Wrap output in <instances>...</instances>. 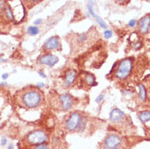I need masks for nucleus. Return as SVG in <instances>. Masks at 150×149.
<instances>
[{
  "mask_svg": "<svg viewBox=\"0 0 150 149\" xmlns=\"http://www.w3.org/2000/svg\"><path fill=\"white\" fill-rule=\"evenodd\" d=\"M117 3H119V4H123L126 2V0H115Z\"/></svg>",
  "mask_w": 150,
  "mask_h": 149,
  "instance_id": "c756f323",
  "label": "nucleus"
},
{
  "mask_svg": "<svg viewBox=\"0 0 150 149\" xmlns=\"http://www.w3.org/2000/svg\"><path fill=\"white\" fill-rule=\"evenodd\" d=\"M59 100H60L62 110L66 111V110H69V108H71L74 101H73V99L69 95H68V94L61 95L59 97Z\"/></svg>",
  "mask_w": 150,
  "mask_h": 149,
  "instance_id": "0eeeda50",
  "label": "nucleus"
},
{
  "mask_svg": "<svg viewBox=\"0 0 150 149\" xmlns=\"http://www.w3.org/2000/svg\"><path fill=\"white\" fill-rule=\"evenodd\" d=\"M94 17L96 18V21H97V23L101 26V28H103V29H107V25H106V23L102 20L99 16H97L96 13H95V15L93 16Z\"/></svg>",
  "mask_w": 150,
  "mask_h": 149,
  "instance_id": "dca6fc26",
  "label": "nucleus"
},
{
  "mask_svg": "<svg viewBox=\"0 0 150 149\" xmlns=\"http://www.w3.org/2000/svg\"><path fill=\"white\" fill-rule=\"evenodd\" d=\"M35 148L38 149H46V148H48V146L43 143H40V144H38V145H36L35 146Z\"/></svg>",
  "mask_w": 150,
  "mask_h": 149,
  "instance_id": "aec40b11",
  "label": "nucleus"
},
{
  "mask_svg": "<svg viewBox=\"0 0 150 149\" xmlns=\"http://www.w3.org/2000/svg\"><path fill=\"white\" fill-rule=\"evenodd\" d=\"M104 36H105V38H110L112 36V32L109 30H105V33H104Z\"/></svg>",
  "mask_w": 150,
  "mask_h": 149,
  "instance_id": "6ab92c4d",
  "label": "nucleus"
},
{
  "mask_svg": "<svg viewBox=\"0 0 150 149\" xmlns=\"http://www.w3.org/2000/svg\"><path fill=\"white\" fill-rule=\"evenodd\" d=\"M28 33L30 34V35H36L39 33V30L38 28L36 26H30L28 28Z\"/></svg>",
  "mask_w": 150,
  "mask_h": 149,
  "instance_id": "f3484780",
  "label": "nucleus"
},
{
  "mask_svg": "<svg viewBox=\"0 0 150 149\" xmlns=\"http://www.w3.org/2000/svg\"><path fill=\"white\" fill-rule=\"evenodd\" d=\"M8 78V73H4V74L2 75V78L4 79V80H6Z\"/></svg>",
  "mask_w": 150,
  "mask_h": 149,
  "instance_id": "cd10ccee",
  "label": "nucleus"
},
{
  "mask_svg": "<svg viewBox=\"0 0 150 149\" xmlns=\"http://www.w3.org/2000/svg\"><path fill=\"white\" fill-rule=\"evenodd\" d=\"M139 99L141 100L142 101H145L147 97V92H146V89L144 86L143 84H139Z\"/></svg>",
  "mask_w": 150,
  "mask_h": 149,
  "instance_id": "4468645a",
  "label": "nucleus"
},
{
  "mask_svg": "<svg viewBox=\"0 0 150 149\" xmlns=\"http://www.w3.org/2000/svg\"><path fill=\"white\" fill-rule=\"evenodd\" d=\"M83 82L87 85V86H93L96 85L95 82H96V78L94 77L93 74L89 73H84L83 76Z\"/></svg>",
  "mask_w": 150,
  "mask_h": 149,
  "instance_id": "f8f14e48",
  "label": "nucleus"
},
{
  "mask_svg": "<svg viewBox=\"0 0 150 149\" xmlns=\"http://www.w3.org/2000/svg\"><path fill=\"white\" fill-rule=\"evenodd\" d=\"M5 5V1L4 0H0V10H2L4 8Z\"/></svg>",
  "mask_w": 150,
  "mask_h": 149,
  "instance_id": "b1692460",
  "label": "nucleus"
},
{
  "mask_svg": "<svg viewBox=\"0 0 150 149\" xmlns=\"http://www.w3.org/2000/svg\"><path fill=\"white\" fill-rule=\"evenodd\" d=\"M146 1H150V0H146Z\"/></svg>",
  "mask_w": 150,
  "mask_h": 149,
  "instance_id": "473e14b6",
  "label": "nucleus"
},
{
  "mask_svg": "<svg viewBox=\"0 0 150 149\" xmlns=\"http://www.w3.org/2000/svg\"><path fill=\"white\" fill-rule=\"evenodd\" d=\"M42 22V19H37L34 22V24L35 25H39V24H41Z\"/></svg>",
  "mask_w": 150,
  "mask_h": 149,
  "instance_id": "393cba45",
  "label": "nucleus"
},
{
  "mask_svg": "<svg viewBox=\"0 0 150 149\" xmlns=\"http://www.w3.org/2000/svg\"><path fill=\"white\" fill-rule=\"evenodd\" d=\"M60 40L57 36H53L48 38L44 44V48L47 51H50L52 49H58L60 48Z\"/></svg>",
  "mask_w": 150,
  "mask_h": 149,
  "instance_id": "1a4fd4ad",
  "label": "nucleus"
},
{
  "mask_svg": "<svg viewBox=\"0 0 150 149\" xmlns=\"http://www.w3.org/2000/svg\"><path fill=\"white\" fill-rule=\"evenodd\" d=\"M93 7H94L93 1H92V0H89V1H88V4H87V8H88V11H89V13H90L91 15L92 16L95 15V12H94V10H93Z\"/></svg>",
  "mask_w": 150,
  "mask_h": 149,
  "instance_id": "a211bd4d",
  "label": "nucleus"
},
{
  "mask_svg": "<svg viewBox=\"0 0 150 149\" xmlns=\"http://www.w3.org/2000/svg\"><path fill=\"white\" fill-rule=\"evenodd\" d=\"M47 140V134L42 131H34L28 134L27 136L28 143L34 145L43 143Z\"/></svg>",
  "mask_w": 150,
  "mask_h": 149,
  "instance_id": "7ed1b4c3",
  "label": "nucleus"
},
{
  "mask_svg": "<svg viewBox=\"0 0 150 149\" xmlns=\"http://www.w3.org/2000/svg\"><path fill=\"white\" fill-rule=\"evenodd\" d=\"M59 61V58L56 56H53L52 54H47L45 56H42L39 60V62L42 64H46L50 67H52Z\"/></svg>",
  "mask_w": 150,
  "mask_h": 149,
  "instance_id": "6e6552de",
  "label": "nucleus"
},
{
  "mask_svg": "<svg viewBox=\"0 0 150 149\" xmlns=\"http://www.w3.org/2000/svg\"><path fill=\"white\" fill-rule=\"evenodd\" d=\"M104 98H105V95H104V94L100 95L96 99V103H100V101H102L103 100H104Z\"/></svg>",
  "mask_w": 150,
  "mask_h": 149,
  "instance_id": "5701e85b",
  "label": "nucleus"
},
{
  "mask_svg": "<svg viewBox=\"0 0 150 149\" xmlns=\"http://www.w3.org/2000/svg\"><path fill=\"white\" fill-rule=\"evenodd\" d=\"M6 143H7V139L5 138H4L2 139V142H1V145L2 146H4L6 144Z\"/></svg>",
  "mask_w": 150,
  "mask_h": 149,
  "instance_id": "bb28decb",
  "label": "nucleus"
},
{
  "mask_svg": "<svg viewBox=\"0 0 150 149\" xmlns=\"http://www.w3.org/2000/svg\"><path fill=\"white\" fill-rule=\"evenodd\" d=\"M77 72L74 69H69L64 74V86H70L74 82Z\"/></svg>",
  "mask_w": 150,
  "mask_h": 149,
  "instance_id": "9b49d317",
  "label": "nucleus"
},
{
  "mask_svg": "<svg viewBox=\"0 0 150 149\" xmlns=\"http://www.w3.org/2000/svg\"><path fill=\"white\" fill-rule=\"evenodd\" d=\"M86 38H87V36L86 34H83V35L79 36V37L78 38V41H79V42H83L84 41H86Z\"/></svg>",
  "mask_w": 150,
  "mask_h": 149,
  "instance_id": "412c9836",
  "label": "nucleus"
},
{
  "mask_svg": "<svg viewBox=\"0 0 150 149\" xmlns=\"http://www.w3.org/2000/svg\"><path fill=\"white\" fill-rule=\"evenodd\" d=\"M0 61H4V62H5V61H7V60H4V59L0 58Z\"/></svg>",
  "mask_w": 150,
  "mask_h": 149,
  "instance_id": "7c9ffc66",
  "label": "nucleus"
},
{
  "mask_svg": "<svg viewBox=\"0 0 150 149\" xmlns=\"http://www.w3.org/2000/svg\"><path fill=\"white\" fill-rule=\"evenodd\" d=\"M138 30L141 34H145L150 29V15H146L138 21Z\"/></svg>",
  "mask_w": 150,
  "mask_h": 149,
  "instance_id": "423d86ee",
  "label": "nucleus"
},
{
  "mask_svg": "<svg viewBox=\"0 0 150 149\" xmlns=\"http://www.w3.org/2000/svg\"><path fill=\"white\" fill-rule=\"evenodd\" d=\"M122 143V138L116 134H110L105 139L104 143L105 148H117V146L120 145Z\"/></svg>",
  "mask_w": 150,
  "mask_h": 149,
  "instance_id": "39448f33",
  "label": "nucleus"
},
{
  "mask_svg": "<svg viewBox=\"0 0 150 149\" xmlns=\"http://www.w3.org/2000/svg\"><path fill=\"white\" fill-rule=\"evenodd\" d=\"M4 12H5V15L8 17V19L10 20H14V16H13V13H12V11H11V7L9 5H7L6 8H5V10H4Z\"/></svg>",
  "mask_w": 150,
  "mask_h": 149,
  "instance_id": "2eb2a0df",
  "label": "nucleus"
},
{
  "mask_svg": "<svg viewBox=\"0 0 150 149\" xmlns=\"http://www.w3.org/2000/svg\"><path fill=\"white\" fill-rule=\"evenodd\" d=\"M139 119L142 123H146L150 121V112L149 111H143L139 113Z\"/></svg>",
  "mask_w": 150,
  "mask_h": 149,
  "instance_id": "ddd939ff",
  "label": "nucleus"
},
{
  "mask_svg": "<svg viewBox=\"0 0 150 149\" xmlns=\"http://www.w3.org/2000/svg\"><path fill=\"white\" fill-rule=\"evenodd\" d=\"M135 25H136V20H131L129 23H128V26L131 27V28H133L134 26H135Z\"/></svg>",
  "mask_w": 150,
  "mask_h": 149,
  "instance_id": "4be33fe9",
  "label": "nucleus"
},
{
  "mask_svg": "<svg viewBox=\"0 0 150 149\" xmlns=\"http://www.w3.org/2000/svg\"><path fill=\"white\" fill-rule=\"evenodd\" d=\"M37 86L38 88H42V87L44 86V83H42V82H38L37 84Z\"/></svg>",
  "mask_w": 150,
  "mask_h": 149,
  "instance_id": "a878e982",
  "label": "nucleus"
},
{
  "mask_svg": "<svg viewBox=\"0 0 150 149\" xmlns=\"http://www.w3.org/2000/svg\"><path fill=\"white\" fill-rule=\"evenodd\" d=\"M33 2H37V1H40V0H32Z\"/></svg>",
  "mask_w": 150,
  "mask_h": 149,
  "instance_id": "2f4dec72",
  "label": "nucleus"
},
{
  "mask_svg": "<svg viewBox=\"0 0 150 149\" xmlns=\"http://www.w3.org/2000/svg\"><path fill=\"white\" fill-rule=\"evenodd\" d=\"M132 70V60L127 58L122 60L117 68L115 77L118 79H125L131 74Z\"/></svg>",
  "mask_w": 150,
  "mask_h": 149,
  "instance_id": "f03ea898",
  "label": "nucleus"
},
{
  "mask_svg": "<svg viewBox=\"0 0 150 149\" xmlns=\"http://www.w3.org/2000/svg\"><path fill=\"white\" fill-rule=\"evenodd\" d=\"M23 105L26 108H36L41 104L42 95L38 90H26L22 95Z\"/></svg>",
  "mask_w": 150,
  "mask_h": 149,
  "instance_id": "f257e3e1",
  "label": "nucleus"
},
{
  "mask_svg": "<svg viewBox=\"0 0 150 149\" xmlns=\"http://www.w3.org/2000/svg\"><path fill=\"white\" fill-rule=\"evenodd\" d=\"M124 117H125V113L121 109L114 108L110 112L109 120L112 122H118V121H120L123 119Z\"/></svg>",
  "mask_w": 150,
  "mask_h": 149,
  "instance_id": "9d476101",
  "label": "nucleus"
},
{
  "mask_svg": "<svg viewBox=\"0 0 150 149\" xmlns=\"http://www.w3.org/2000/svg\"><path fill=\"white\" fill-rule=\"evenodd\" d=\"M82 123V117L78 112H74L65 122V127L69 131H74L78 129Z\"/></svg>",
  "mask_w": 150,
  "mask_h": 149,
  "instance_id": "20e7f679",
  "label": "nucleus"
},
{
  "mask_svg": "<svg viewBox=\"0 0 150 149\" xmlns=\"http://www.w3.org/2000/svg\"><path fill=\"white\" fill-rule=\"evenodd\" d=\"M38 74L40 75V76H41L42 78H46V75L44 74L43 73H42V72H40V71L38 72Z\"/></svg>",
  "mask_w": 150,
  "mask_h": 149,
  "instance_id": "c85d7f7f",
  "label": "nucleus"
}]
</instances>
